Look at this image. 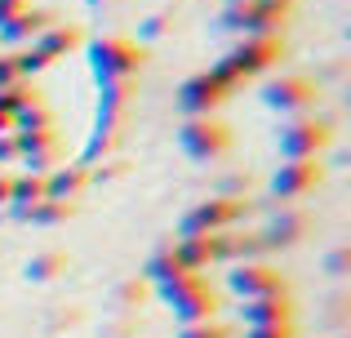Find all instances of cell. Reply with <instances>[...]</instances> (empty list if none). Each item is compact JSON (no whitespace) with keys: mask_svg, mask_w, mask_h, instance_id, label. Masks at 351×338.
<instances>
[{"mask_svg":"<svg viewBox=\"0 0 351 338\" xmlns=\"http://www.w3.org/2000/svg\"><path fill=\"white\" fill-rule=\"evenodd\" d=\"M285 36H240V45L232 53H223V58L214 62V76L218 80H227L232 89H240L245 80H258V76H267V71H276L285 62Z\"/></svg>","mask_w":351,"mask_h":338,"instance_id":"1","label":"cell"},{"mask_svg":"<svg viewBox=\"0 0 351 338\" xmlns=\"http://www.w3.org/2000/svg\"><path fill=\"white\" fill-rule=\"evenodd\" d=\"M156 294H160V303L169 307L182 325L218 321V312H223V294H218L200 271H187V276H178V280H165V285H156Z\"/></svg>","mask_w":351,"mask_h":338,"instance_id":"2","label":"cell"},{"mask_svg":"<svg viewBox=\"0 0 351 338\" xmlns=\"http://www.w3.org/2000/svg\"><path fill=\"white\" fill-rule=\"evenodd\" d=\"M85 53L98 85L134 80L147 67V45H138L134 36H94V40H85Z\"/></svg>","mask_w":351,"mask_h":338,"instance_id":"3","label":"cell"},{"mask_svg":"<svg viewBox=\"0 0 351 338\" xmlns=\"http://www.w3.org/2000/svg\"><path fill=\"white\" fill-rule=\"evenodd\" d=\"M329 147H334V125L325 116H293L276 130L280 160H320Z\"/></svg>","mask_w":351,"mask_h":338,"instance_id":"4","label":"cell"},{"mask_svg":"<svg viewBox=\"0 0 351 338\" xmlns=\"http://www.w3.org/2000/svg\"><path fill=\"white\" fill-rule=\"evenodd\" d=\"M232 143H236V134L223 116H187V121L178 125V147H182V156L196 160V165L223 160L227 152H232Z\"/></svg>","mask_w":351,"mask_h":338,"instance_id":"5","label":"cell"},{"mask_svg":"<svg viewBox=\"0 0 351 338\" xmlns=\"http://www.w3.org/2000/svg\"><path fill=\"white\" fill-rule=\"evenodd\" d=\"M293 14V0H245V5H227L218 27L240 36H280Z\"/></svg>","mask_w":351,"mask_h":338,"instance_id":"6","label":"cell"},{"mask_svg":"<svg viewBox=\"0 0 351 338\" xmlns=\"http://www.w3.org/2000/svg\"><path fill=\"white\" fill-rule=\"evenodd\" d=\"M320 103V85L302 71H285V76H271L263 85V107H271L276 116L293 121V116H311Z\"/></svg>","mask_w":351,"mask_h":338,"instance_id":"7","label":"cell"},{"mask_svg":"<svg viewBox=\"0 0 351 338\" xmlns=\"http://www.w3.org/2000/svg\"><path fill=\"white\" fill-rule=\"evenodd\" d=\"M245 214H249V205H245V200H232V196L196 200V205L178 218V236H218V232H232V227L245 223Z\"/></svg>","mask_w":351,"mask_h":338,"instance_id":"8","label":"cell"},{"mask_svg":"<svg viewBox=\"0 0 351 338\" xmlns=\"http://www.w3.org/2000/svg\"><path fill=\"white\" fill-rule=\"evenodd\" d=\"M227 289H232L240 303H249V298L285 294L289 280L280 276V267H271L267 258H258V263H232V271H227Z\"/></svg>","mask_w":351,"mask_h":338,"instance_id":"9","label":"cell"},{"mask_svg":"<svg viewBox=\"0 0 351 338\" xmlns=\"http://www.w3.org/2000/svg\"><path fill=\"white\" fill-rule=\"evenodd\" d=\"M236 89L227 80H218L214 71H196L178 85V112L182 116H218V107L232 98Z\"/></svg>","mask_w":351,"mask_h":338,"instance_id":"10","label":"cell"},{"mask_svg":"<svg viewBox=\"0 0 351 338\" xmlns=\"http://www.w3.org/2000/svg\"><path fill=\"white\" fill-rule=\"evenodd\" d=\"M18 143V160H23L27 173H40L49 178L58 165H67V152H62L58 130H32V134H14Z\"/></svg>","mask_w":351,"mask_h":338,"instance_id":"11","label":"cell"},{"mask_svg":"<svg viewBox=\"0 0 351 338\" xmlns=\"http://www.w3.org/2000/svg\"><path fill=\"white\" fill-rule=\"evenodd\" d=\"M320 182H325V165H320V160H280L267 187H271V196L280 200V205H289V200L311 196Z\"/></svg>","mask_w":351,"mask_h":338,"instance_id":"12","label":"cell"},{"mask_svg":"<svg viewBox=\"0 0 351 338\" xmlns=\"http://www.w3.org/2000/svg\"><path fill=\"white\" fill-rule=\"evenodd\" d=\"M307 232H311V214L307 209L280 205L271 218H267V227H263V245L267 250H293V245L307 241Z\"/></svg>","mask_w":351,"mask_h":338,"instance_id":"13","label":"cell"},{"mask_svg":"<svg viewBox=\"0 0 351 338\" xmlns=\"http://www.w3.org/2000/svg\"><path fill=\"white\" fill-rule=\"evenodd\" d=\"M240 321L245 325H289V321H298V303H293L289 289L285 294H267V298H249V303H240Z\"/></svg>","mask_w":351,"mask_h":338,"instance_id":"14","label":"cell"},{"mask_svg":"<svg viewBox=\"0 0 351 338\" xmlns=\"http://www.w3.org/2000/svg\"><path fill=\"white\" fill-rule=\"evenodd\" d=\"M58 23V14L53 9H23L18 18H9L5 27H0V45H9V49H27V45L36 40V36L45 32V27H53Z\"/></svg>","mask_w":351,"mask_h":338,"instance_id":"15","label":"cell"},{"mask_svg":"<svg viewBox=\"0 0 351 338\" xmlns=\"http://www.w3.org/2000/svg\"><path fill=\"white\" fill-rule=\"evenodd\" d=\"M85 40H89V36H85V27H80V23H62V18H58V23L45 27V32L36 36L32 45H36V49H40L49 62H58V58H67V53L85 49Z\"/></svg>","mask_w":351,"mask_h":338,"instance_id":"16","label":"cell"},{"mask_svg":"<svg viewBox=\"0 0 351 338\" xmlns=\"http://www.w3.org/2000/svg\"><path fill=\"white\" fill-rule=\"evenodd\" d=\"M173 254H178V263L187 271H205L214 263H223V232L218 236H178Z\"/></svg>","mask_w":351,"mask_h":338,"instance_id":"17","label":"cell"},{"mask_svg":"<svg viewBox=\"0 0 351 338\" xmlns=\"http://www.w3.org/2000/svg\"><path fill=\"white\" fill-rule=\"evenodd\" d=\"M89 182H94V173L80 165V160H67V165H58L45 178V196L49 200H80Z\"/></svg>","mask_w":351,"mask_h":338,"instance_id":"18","label":"cell"},{"mask_svg":"<svg viewBox=\"0 0 351 338\" xmlns=\"http://www.w3.org/2000/svg\"><path fill=\"white\" fill-rule=\"evenodd\" d=\"M9 218H18V223H32V227H62L76 218V200H36L32 209H14L9 205Z\"/></svg>","mask_w":351,"mask_h":338,"instance_id":"19","label":"cell"},{"mask_svg":"<svg viewBox=\"0 0 351 338\" xmlns=\"http://www.w3.org/2000/svg\"><path fill=\"white\" fill-rule=\"evenodd\" d=\"M67 267H71V254L67 250H40V254H32V258H27L23 276L32 280V285H49V280H58Z\"/></svg>","mask_w":351,"mask_h":338,"instance_id":"20","label":"cell"},{"mask_svg":"<svg viewBox=\"0 0 351 338\" xmlns=\"http://www.w3.org/2000/svg\"><path fill=\"white\" fill-rule=\"evenodd\" d=\"M263 254H267L263 232H240V227L223 232V263H258Z\"/></svg>","mask_w":351,"mask_h":338,"instance_id":"21","label":"cell"},{"mask_svg":"<svg viewBox=\"0 0 351 338\" xmlns=\"http://www.w3.org/2000/svg\"><path fill=\"white\" fill-rule=\"evenodd\" d=\"M143 276L152 280V285H165V280H178V276H187V267L178 263L173 245H160V250H152V258H147Z\"/></svg>","mask_w":351,"mask_h":338,"instance_id":"22","label":"cell"},{"mask_svg":"<svg viewBox=\"0 0 351 338\" xmlns=\"http://www.w3.org/2000/svg\"><path fill=\"white\" fill-rule=\"evenodd\" d=\"M0 103L18 116V112H27V107H40L45 103V89L36 85V80H14L9 89H0Z\"/></svg>","mask_w":351,"mask_h":338,"instance_id":"23","label":"cell"},{"mask_svg":"<svg viewBox=\"0 0 351 338\" xmlns=\"http://www.w3.org/2000/svg\"><path fill=\"white\" fill-rule=\"evenodd\" d=\"M143 298H147V285H143L138 276H129V280H120V285L112 289V312L134 316L138 307H143Z\"/></svg>","mask_w":351,"mask_h":338,"instance_id":"24","label":"cell"},{"mask_svg":"<svg viewBox=\"0 0 351 338\" xmlns=\"http://www.w3.org/2000/svg\"><path fill=\"white\" fill-rule=\"evenodd\" d=\"M32 130H53V112L49 107H27V112L14 116V134H32Z\"/></svg>","mask_w":351,"mask_h":338,"instance_id":"25","label":"cell"},{"mask_svg":"<svg viewBox=\"0 0 351 338\" xmlns=\"http://www.w3.org/2000/svg\"><path fill=\"white\" fill-rule=\"evenodd\" d=\"M173 338H236V325H227V321H200V325H182Z\"/></svg>","mask_w":351,"mask_h":338,"instance_id":"26","label":"cell"},{"mask_svg":"<svg viewBox=\"0 0 351 338\" xmlns=\"http://www.w3.org/2000/svg\"><path fill=\"white\" fill-rule=\"evenodd\" d=\"M169 23H173V14H147L143 23H138V45H152L156 36H165Z\"/></svg>","mask_w":351,"mask_h":338,"instance_id":"27","label":"cell"},{"mask_svg":"<svg viewBox=\"0 0 351 338\" xmlns=\"http://www.w3.org/2000/svg\"><path fill=\"white\" fill-rule=\"evenodd\" d=\"M245 338H298V321H289V325H245Z\"/></svg>","mask_w":351,"mask_h":338,"instance_id":"28","label":"cell"},{"mask_svg":"<svg viewBox=\"0 0 351 338\" xmlns=\"http://www.w3.org/2000/svg\"><path fill=\"white\" fill-rule=\"evenodd\" d=\"M325 271H329V276H347V271H351V250H347V245H338V250L325 254Z\"/></svg>","mask_w":351,"mask_h":338,"instance_id":"29","label":"cell"},{"mask_svg":"<svg viewBox=\"0 0 351 338\" xmlns=\"http://www.w3.org/2000/svg\"><path fill=\"white\" fill-rule=\"evenodd\" d=\"M103 338H138V330H134V316H120V321H112L103 330Z\"/></svg>","mask_w":351,"mask_h":338,"instance_id":"30","label":"cell"},{"mask_svg":"<svg viewBox=\"0 0 351 338\" xmlns=\"http://www.w3.org/2000/svg\"><path fill=\"white\" fill-rule=\"evenodd\" d=\"M14 160H18V143H14V134H0V169L14 165Z\"/></svg>","mask_w":351,"mask_h":338,"instance_id":"31","label":"cell"},{"mask_svg":"<svg viewBox=\"0 0 351 338\" xmlns=\"http://www.w3.org/2000/svg\"><path fill=\"white\" fill-rule=\"evenodd\" d=\"M23 9H32V0H0V27H5L9 18H18Z\"/></svg>","mask_w":351,"mask_h":338,"instance_id":"32","label":"cell"},{"mask_svg":"<svg viewBox=\"0 0 351 338\" xmlns=\"http://www.w3.org/2000/svg\"><path fill=\"white\" fill-rule=\"evenodd\" d=\"M9 182H14V173H5V169H0V209L9 205Z\"/></svg>","mask_w":351,"mask_h":338,"instance_id":"33","label":"cell"},{"mask_svg":"<svg viewBox=\"0 0 351 338\" xmlns=\"http://www.w3.org/2000/svg\"><path fill=\"white\" fill-rule=\"evenodd\" d=\"M0 134H14V112L0 103Z\"/></svg>","mask_w":351,"mask_h":338,"instance_id":"34","label":"cell"},{"mask_svg":"<svg viewBox=\"0 0 351 338\" xmlns=\"http://www.w3.org/2000/svg\"><path fill=\"white\" fill-rule=\"evenodd\" d=\"M85 5H94V9H103V5H107V0H85Z\"/></svg>","mask_w":351,"mask_h":338,"instance_id":"35","label":"cell"},{"mask_svg":"<svg viewBox=\"0 0 351 338\" xmlns=\"http://www.w3.org/2000/svg\"><path fill=\"white\" fill-rule=\"evenodd\" d=\"M223 5H245V0H223Z\"/></svg>","mask_w":351,"mask_h":338,"instance_id":"36","label":"cell"}]
</instances>
